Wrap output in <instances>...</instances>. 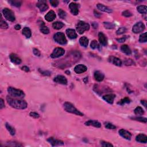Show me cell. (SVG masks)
Wrapping results in <instances>:
<instances>
[{
    "mask_svg": "<svg viewBox=\"0 0 147 147\" xmlns=\"http://www.w3.org/2000/svg\"><path fill=\"white\" fill-rule=\"evenodd\" d=\"M6 101L8 104L11 107L16 109H25L27 107V103L25 101L21 99H18L17 98H14L11 96H7Z\"/></svg>",
    "mask_w": 147,
    "mask_h": 147,
    "instance_id": "obj_1",
    "label": "cell"
},
{
    "mask_svg": "<svg viewBox=\"0 0 147 147\" xmlns=\"http://www.w3.org/2000/svg\"><path fill=\"white\" fill-rule=\"evenodd\" d=\"M8 93L10 96L14 98H22L25 97V94L23 91L21 90L20 89H15L12 87H9L8 88Z\"/></svg>",
    "mask_w": 147,
    "mask_h": 147,
    "instance_id": "obj_2",
    "label": "cell"
},
{
    "mask_svg": "<svg viewBox=\"0 0 147 147\" xmlns=\"http://www.w3.org/2000/svg\"><path fill=\"white\" fill-rule=\"evenodd\" d=\"M64 110L68 113H70L75 114L76 115L80 116H83V114L82 113H81L80 111L78 110L74 106L73 104H71V103L66 102L64 104Z\"/></svg>",
    "mask_w": 147,
    "mask_h": 147,
    "instance_id": "obj_3",
    "label": "cell"
},
{
    "mask_svg": "<svg viewBox=\"0 0 147 147\" xmlns=\"http://www.w3.org/2000/svg\"><path fill=\"white\" fill-rule=\"evenodd\" d=\"M53 39L57 43L61 45H65L67 43V41L64 34L62 32H57L53 36Z\"/></svg>",
    "mask_w": 147,
    "mask_h": 147,
    "instance_id": "obj_4",
    "label": "cell"
},
{
    "mask_svg": "<svg viewBox=\"0 0 147 147\" xmlns=\"http://www.w3.org/2000/svg\"><path fill=\"white\" fill-rule=\"evenodd\" d=\"M89 24L84 21H80L78 22L77 25L76 26V31L81 35L83 34L85 31L89 30Z\"/></svg>",
    "mask_w": 147,
    "mask_h": 147,
    "instance_id": "obj_5",
    "label": "cell"
},
{
    "mask_svg": "<svg viewBox=\"0 0 147 147\" xmlns=\"http://www.w3.org/2000/svg\"><path fill=\"white\" fill-rule=\"evenodd\" d=\"M2 13L4 14L5 18L9 21L13 22L15 21V15L12 10L8 9V8H4L2 10Z\"/></svg>",
    "mask_w": 147,
    "mask_h": 147,
    "instance_id": "obj_6",
    "label": "cell"
},
{
    "mask_svg": "<svg viewBox=\"0 0 147 147\" xmlns=\"http://www.w3.org/2000/svg\"><path fill=\"white\" fill-rule=\"evenodd\" d=\"M65 51L63 48H60V47H58L56 48L53 50V51L51 55V57L53 59L58 58L59 57L63 56L64 54Z\"/></svg>",
    "mask_w": 147,
    "mask_h": 147,
    "instance_id": "obj_7",
    "label": "cell"
},
{
    "mask_svg": "<svg viewBox=\"0 0 147 147\" xmlns=\"http://www.w3.org/2000/svg\"><path fill=\"white\" fill-rule=\"evenodd\" d=\"M145 28V25L142 22H137L132 28V31L135 33H139L144 31Z\"/></svg>",
    "mask_w": 147,
    "mask_h": 147,
    "instance_id": "obj_8",
    "label": "cell"
},
{
    "mask_svg": "<svg viewBox=\"0 0 147 147\" xmlns=\"http://www.w3.org/2000/svg\"><path fill=\"white\" fill-rule=\"evenodd\" d=\"M36 6L40 9V11L42 12H45L48 9V6L47 4V1L44 0L39 1L36 4Z\"/></svg>",
    "mask_w": 147,
    "mask_h": 147,
    "instance_id": "obj_9",
    "label": "cell"
},
{
    "mask_svg": "<svg viewBox=\"0 0 147 147\" xmlns=\"http://www.w3.org/2000/svg\"><path fill=\"white\" fill-rule=\"evenodd\" d=\"M69 8L71 13L74 15L76 16L79 13V4L74 2H71L69 5Z\"/></svg>",
    "mask_w": 147,
    "mask_h": 147,
    "instance_id": "obj_10",
    "label": "cell"
},
{
    "mask_svg": "<svg viewBox=\"0 0 147 147\" xmlns=\"http://www.w3.org/2000/svg\"><path fill=\"white\" fill-rule=\"evenodd\" d=\"M47 141L49 142L52 146L56 147V146H61V145H64V142L62 140L55 139L53 137H50L47 139Z\"/></svg>",
    "mask_w": 147,
    "mask_h": 147,
    "instance_id": "obj_11",
    "label": "cell"
},
{
    "mask_svg": "<svg viewBox=\"0 0 147 147\" xmlns=\"http://www.w3.org/2000/svg\"><path fill=\"white\" fill-rule=\"evenodd\" d=\"M55 82L59 83V84H63V85H66L67 84V80L66 78L63 75H58L54 78L53 80Z\"/></svg>",
    "mask_w": 147,
    "mask_h": 147,
    "instance_id": "obj_12",
    "label": "cell"
},
{
    "mask_svg": "<svg viewBox=\"0 0 147 147\" xmlns=\"http://www.w3.org/2000/svg\"><path fill=\"white\" fill-rule=\"evenodd\" d=\"M9 58L10 61L15 64H20L21 63V60L15 53H11L9 55Z\"/></svg>",
    "mask_w": 147,
    "mask_h": 147,
    "instance_id": "obj_13",
    "label": "cell"
},
{
    "mask_svg": "<svg viewBox=\"0 0 147 147\" xmlns=\"http://www.w3.org/2000/svg\"><path fill=\"white\" fill-rule=\"evenodd\" d=\"M87 67L83 64H78L74 68V71L75 72L76 74H82L84 73L87 71Z\"/></svg>",
    "mask_w": 147,
    "mask_h": 147,
    "instance_id": "obj_14",
    "label": "cell"
},
{
    "mask_svg": "<svg viewBox=\"0 0 147 147\" xmlns=\"http://www.w3.org/2000/svg\"><path fill=\"white\" fill-rule=\"evenodd\" d=\"M119 134L122 137L124 138H125L126 140H130L132 137V135L130 132H129L127 130L124 129H120L119 130Z\"/></svg>",
    "mask_w": 147,
    "mask_h": 147,
    "instance_id": "obj_15",
    "label": "cell"
},
{
    "mask_svg": "<svg viewBox=\"0 0 147 147\" xmlns=\"http://www.w3.org/2000/svg\"><path fill=\"white\" fill-rule=\"evenodd\" d=\"M55 18H56V14L53 10L49 11L45 16V19L48 22L52 21L53 20H54Z\"/></svg>",
    "mask_w": 147,
    "mask_h": 147,
    "instance_id": "obj_16",
    "label": "cell"
},
{
    "mask_svg": "<svg viewBox=\"0 0 147 147\" xmlns=\"http://www.w3.org/2000/svg\"><path fill=\"white\" fill-rule=\"evenodd\" d=\"M109 62L115 65V66L120 67L122 65V61L120 59L117 58V57L114 56H110L109 59Z\"/></svg>",
    "mask_w": 147,
    "mask_h": 147,
    "instance_id": "obj_17",
    "label": "cell"
},
{
    "mask_svg": "<svg viewBox=\"0 0 147 147\" xmlns=\"http://www.w3.org/2000/svg\"><path fill=\"white\" fill-rule=\"evenodd\" d=\"M102 98L106 102H107L110 104H112L114 102V98H116V95L114 94H107V95H104Z\"/></svg>",
    "mask_w": 147,
    "mask_h": 147,
    "instance_id": "obj_18",
    "label": "cell"
},
{
    "mask_svg": "<svg viewBox=\"0 0 147 147\" xmlns=\"http://www.w3.org/2000/svg\"><path fill=\"white\" fill-rule=\"evenodd\" d=\"M66 34L67 36L71 39H75L78 37L75 31L73 29H67L66 30Z\"/></svg>",
    "mask_w": 147,
    "mask_h": 147,
    "instance_id": "obj_19",
    "label": "cell"
},
{
    "mask_svg": "<svg viewBox=\"0 0 147 147\" xmlns=\"http://www.w3.org/2000/svg\"><path fill=\"white\" fill-rule=\"evenodd\" d=\"M98 39L100 43L104 46H106L107 44V41L106 36L102 32H99L98 33Z\"/></svg>",
    "mask_w": 147,
    "mask_h": 147,
    "instance_id": "obj_20",
    "label": "cell"
},
{
    "mask_svg": "<svg viewBox=\"0 0 147 147\" xmlns=\"http://www.w3.org/2000/svg\"><path fill=\"white\" fill-rule=\"evenodd\" d=\"M97 8L99 10H100L101 11H102L104 12H106L107 13H110L113 12L112 9H111L110 8H109L107 6H106L104 5L103 4H98L97 5Z\"/></svg>",
    "mask_w": 147,
    "mask_h": 147,
    "instance_id": "obj_21",
    "label": "cell"
},
{
    "mask_svg": "<svg viewBox=\"0 0 147 147\" xmlns=\"http://www.w3.org/2000/svg\"><path fill=\"white\" fill-rule=\"evenodd\" d=\"M136 141L140 143H147V136L144 134H139L136 137Z\"/></svg>",
    "mask_w": 147,
    "mask_h": 147,
    "instance_id": "obj_22",
    "label": "cell"
},
{
    "mask_svg": "<svg viewBox=\"0 0 147 147\" xmlns=\"http://www.w3.org/2000/svg\"><path fill=\"white\" fill-rule=\"evenodd\" d=\"M84 124L87 126H93L95 127V128H101V124L96 120L87 121Z\"/></svg>",
    "mask_w": 147,
    "mask_h": 147,
    "instance_id": "obj_23",
    "label": "cell"
},
{
    "mask_svg": "<svg viewBox=\"0 0 147 147\" xmlns=\"http://www.w3.org/2000/svg\"><path fill=\"white\" fill-rule=\"evenodd\" d=\"M94 78L98 82H102L104 79V74L100 71H96L94 73Z\"/></svg>",
    "mask_w": 147,
    "mask_h": 147,
    "instance_id": "obj_24",
    "label": "cell"
},
{
    "mask_svg": "<svg viewBox=\"0 0 147 147\" xmlns=\"http://www.w3.org/2000/svg\"><path fill=\"white\" fill-rule=\"evenodd\" d=\"M121 51L123 52V53H125V54L128 55H131L132 53V51L130 50V49L129 48L127 45H122L121 47Z\"/></svg>",
    "mask_w": 147,
    "mask_h": 147,
    "instance_id": "obj_25",
    "label": "cell"
},
{
    "mask_svg": "<svg viewBox=\"0 0 147 147\" xmlns=\"http://www.w3.org/2000/svg\"><path fill=\"white\" fill-rule=\"evenodd\" d=\"M40 30L44 34H48L50 33L49 28L45 25V24L43 22H42L40 24Z\"/></svg>",
    "mask_w": 147,
    "mask_h": 147,
    "instance_id": "obj_26",
    "label": "cell"
},
{
    "mask_svg": "<svg viewBox=\"0 0 147 147\" xmlns=\"http://www.w3.org/2000/svg\"><path fill=\"white\" fill-rule=\"evenodd\" d=\"M79 43L83 47H87L89 44V40L86 36L81 37L79 39Z\"/></svg>",
    "mask_w": 147,
    "mask_h": 147,
    "instance_id": "obj_27",
    "label": "cell"
},
{
    "mask_svg": "<svg viewBox=\"0 0 147 147\" xmlns=\"http://www.w3.org/2000/svg\"><path fill=\"white\" fill-rule=\"evenodd\" d=\"M22 34H23V35L28 39L30 38L31 37V35H32L31 29H29L28 27L24 28V29H22Z\"/></svg>",
    "mask_w": 147,
    "mask_h": 147,
    "instance_id": "obj_28",
    "label": "cell"
},
{
    "mask_svg": "<svg viewBox=\"0 0 147 147\" xmlns=\"http://www.w3.org/2000/svg\"><path fill=\"white\" fill-rule=\"evenodd\" d=\"M137 11L140 13L143 14H146L147 12V7L145 5H140L137 8Z\"/></svg>",
    "mask_w": 147,
    "mask_h": 147,
    "instance_id": "obj_29",
    "label": "cell"
},
{
    "mask_svg": "<svg viewBox=\"0 0 147 147\" xmlns=\"http://www.w3.org/2000/svg\"><path fill=\"white\" fill-rule=\"evenodd\" d=\"M5 126H6V128L7 129V130L9 131V132L11 135L12 136L15 135L16 130H15V129H14V128H13L12 126H11L10 125H9L8 123H6Z\"/></svg>",
    "mask_w": 147,
    "mask_h": 147,
    "instance_id": "obj_30",
    "label": "cell"
},
{
    "mask_svg": "<svg viewBox=\"0 0 147 147\" xmlns=\"http://www.w3.org/2000/svg\"><path fill=\"white\" fill-rule=\"evenodd\" d=\"M63 26H64V24L60 21L55 22L52 24V27H53V28L57 29V30H59V29L62 28L63 27Z\"/></svg>",
    "mask_w": 147,
    "mask_h": 147,
    "instance_id": "obj_31",
    "label": "cell"
},
{
    "mask_svg": "<svg viewBox=\"0 0 147 147\" xmlns=\"http://www.w3.org/2000/svg\"><path fill=\"white\" fill-rule=\"evenodd\" d=\"M130 101H130V99L129 98L125 97V98H124L122 99L121 101H119V102L117 103V104L123 106L125 104H129V103L130 102Z\"/></svg>",
    "mask_w": 147,
    "mask_h": 147,
    "instance_id": "obj_32",
    "label": "cell"
},
{
    "mask_svg": "<svg viewBox=\"0 0 147 147\" xmlns=\"http://www.w3.org/2000/svg\"><path fill=\"white\" fill-rule=\"evenodd\" d=\"M8 2H9L12 6H16V7H17V8L20 7L22 4L21 1H16V0H14V1H8Z\"/></svg>",
    "mask_w": 147,
    "mask_h": 147,
    "instance_id": "obj_33",
    "label": "cell"
},
{
    "mask_svg": "<svg viewBox=\"0 0 147 147\" xmlns=\"http://www.w3.org/2000/svg\"><path fill=\"white\" fill-rule=\"evenodd\" d=\"M134 112H135L136 115L138 116H141L144 113V111L143 108L140 106L137 107L135 109V110H134Z\"/></svg>",
    "mask_w": 147,
    "mask_h": 147,
    "instance_id": "obj_34",
    "label": "cell"
},
{
    "mask_svg": "<svg viewBox=\"0 0 147 147\" xmlns=\"http://www.w3.org/2000/svg\"><path fill=\"white\" fill-rule=\"evenodd\" d=\"M104 25L105 28L109 29H113L115 27V25H114L113 23H112V22H104Z\"/></svg>",
    "mask_w": 147,
    "mask_h": 147,
    "instance_id": "obj_35",
    "label": "cell"
},
{
    "mask_svg": "<svg viewBox=\"0 0 147 147\" xmlns=\"http://www.w3.org/2000/svg\"><path fill=\"white\" fill-rule=\"evenodd\" d=\"M139 42L140 43H146L147 42V36L146 32L141 34V35L140 36Z\"/></svg>",
    "mask_w": 147,
    "mask_h": 147,
    "instance_id": "obj_36",
    "label": "cell"
},
{
    "mask_svg": "<svg viewBox=\"0 0 147 147\" xmlns=\"http://www.w3.org/2000/svg\"><path fill=\"white\" fill-rule=\"evenodd\" d=\"M6 145L10 147H22V146L21 144L17 143V142H12V141L6 143Z\"/></svg>",
    "mask_w": 147,
    "mask_h": 147,
    "instance_id": "obj_37",
    "label": "cell"
},
{
    "mask_svg": "<svg viewBox=\"0 0 147 147\" xmlns=\"http://www.w3.org/2000/svg\"><path fill=\"white\" fill-rule=\"evenodd\" d=\"M58 14H59V17L62 19H64L66 17V16H67L66 12L63 10H62V9H60L59 10Z\"/></svg>",
    "mask_w": 147,
    "mask_h": 147,
    "instance_id": "obj_38",
    "label": "cell"
},
{
    "mask_svg": "<svg viewBox=\"0 0 147 147\" xmlns=\"http://www.w3.org/2000/svg\"><path fill=\"white\" fill-rule=\"evenodd\" d=\"M0 27H1V29H6L8 28V25L6 22L4 21L2 19V17H1V21H0Z\"/></svg>",
    "mask_w": 147,
    "mask_h": 147,
    "instance_id": "obj_39",
    "label": "cell"
},
{
    "mask_svg": "<svg viewBox=\"0 0 147 147\" xmlns=\"http://www.w3.org/2000/svg\"><path fill=\"white\" fill-rule=\"evenodd\" d=\"M126 32V28L125 27H121L117 31L116 33L117 35H120L125 33Z\"/></svg>",
    "mask_w": 147,
    "mask_h": 147,
    "instance_id": "obj_40",
    "label": "cell"
},
{
    "mask_svg": "<svg viewBox=\"0 0 147 147\" xmlns=\"http://www.w3.org/2000/svg\"><path fill=\"white\" fill-rule=\"evenodd\" d=\"M133 120H136V121H138L141 122H144V123H147V120L146 118H144V117H133V118H131Z\"/></svg>",
    "mask_w": 147,
    "mask_h": 147,
    "instance_id": "obj_41",
    "label": "cell"
},
{
    "mask_svg": "<svg viewBox=\"0 0 147 147\" xmlns=\"http://www.w3.org/2000/svg\"><path fill=\"white\" fill-rule=\"evenodd\" d=\"M105 126L106 128L108 129H115L116 128V126L115 125L110 123V122H106Z\"/></svg>",
    "mask_w": 147,
    "mask_h": 147,
    "instance_id": "obj_42",
    "label": "cell"
},
{
    "mask_svg": "<svg viewBox=\"0 0 147 147\" xmlns=\"http://www.w3.org/2000/svg\"><path fill=\"white\" fill-rule=\"evenodd\" d=\"M124 63H125V65L126 66H131V65H133L135 64V63L134 62V61L131 59H128L125 60V62H124Z\"/></svg>",
    "mask_w": 147,
    "mask_h": 147,
    "instance_id": "obj_43",
    "label": "cell"
},
{
    "mask_svg": "<svg viewBox=\"0 0 147 147\" xmlns=\"http://www.w3.org/2000/svg\"><path fill=\"white\" fill-rule=\"evenodd\" d=\"M122 15L125 17H130L132 16V13L129 10H125L122 13Z\"/></svg>",
    "mask_w": 147,
    "mask_h": 147,
    "instance_id": "obj_44",
    "label": "cell"
},
{
    "mask_svg": "<svg viewBox=\"0 0 147 147\" xmlns=\"http://www.w3.org/2000/svg\"><path fill=\"white\" fill-rule=\"evenodd\" d=\"M98 47V42H97V40H93L91 42V44H90V47L93 50L95 49L97 47Z\"/></svg>",
    "mask_w": 147,
    "mask_h": 147,
    "instance_id": "obj_45",
    "label": "cell"
},
{
    "mask_svg": "<svg viewBox=\"0 0 147 147\" xmlns=\"http://www.w3.org/2000/svg\"><path fill=\"white\" fill-rule=\"evenodd\" d=\"M101 144L102 145V147H113L112 144L108 143V142H106V141H101Z\"/></svg>",
    "mask_w": 147,
    "mask_h": 147,
    "instance_id": "obj_46",
    "label": "cell"
},
{
    "mask_svg": "<svg viewBox=\"0 0 147 147\" xmlns=\"http://www.w3.org/2000/svg\"><path fill=\"white\" fill-rule=\"evenodd\" d=\"M39 71L42 74H43V75H45V76H50L51 75V73L48 71H45H45H44V70H41L40 69H39Z\"/></svg>",
    "mask_w": 147,
    "mask_h": 147,
    "instance_id": "obj_47",
    "label": "cell"
},
{
    "mask_svg": "<svg viewBox=\"0 0 147 147\" xmlns=\"http://www.w3.org/2000/svg\"><path fill=\"white\" fill-rule=\"evenodd\" d=\"M50 2L53 7H56L59 5V1L57 0H51Z\"/></svg>",
    "mask_w": 147,
    "mask_h": 147,
    "instance_id": "obj_48",
    "label": "cell"
},
{
    "mask_svg": "<svg viewBox=\"0 0 147 147\" xmlns=\"http://www.w3.org/2000/svg\"><path fill=\"white\" fill-rule=\"evenodd\" d=\"M29 115H30L31 117H33L34 118H39V117H40L39 114L36 112H31L29 113Z\"/></svg>",
    "mask_w": 147,
    "mask_h": 147,
    "instance_id": "obj_49",
    "label": "cell"
},
{
    "mask_svg": "<svg viewBox=\"0 0 147 147\" xmlns=\"http://www.w3.org/2000/svg\"><path fill=\"white\" fill-rule=\"evenodd\" d=\"M33 52L34 55H36V56H40V55H41L40 52V51L38 50V49L33 48Z\"/></svg>",
    "mask_w": 147,
    "mask_h": 147,
    "instance_id": "obj_50",
    "label": "cell"
},
{
    "mask_svg": "<svg viewBox=\"0 0 147 147\" xmlns=\"http://www.w3.org/2000/svg\"><path fill=\"white\" fill-rule=\"evenodd\" d=\"M126 39H127V36H124L123 37H121V38L117 39L116 40L117 42H119V43H124V42H125V40H126Z\"/></svg>",
    "mask_w": 147,
    "mask_h": 147,
    "instance_id": "obj_51",
    "label": "cell"
},
{
    "mask_svg": "<svg viewBox=\"0 0 147 147\" xmlns=\"http://www.w3.org/2000/svg\"><path fill=\"white\" fill-rule=\"evenodd\" d=\"M5 107V104L4 101L3 100V99H0V109H2Z\"/></svg>",
    "mask_w": 147,
    "mask_h": 147,
    "instance_id": "obj_52",
    "label": "cell"
},
{
    "mask_svg": "<svg viewBox=\"0 0 147 147\" xmlns=\"http://www.w3.org/2000/svg\"><path fill=\"white\" fill-rule=\"evenodd\" d=\"M21 69L22 70H24V71H25V72H29V68L27 66H25L22 67Z\"/></svg>",
    "mask_w": 147,
    "mask_h": 147,
    "instance_id": "obj_53",
    "label": "cell"
},
{
    "mask_svg": "<svg viewBox=\"0 0 147 147\" xmlns=\"http://www.w3.org/2000/svg\"><path fill=\"white\" fill-rule=\"evenodd\" d=\"M94 15H95V17L99 18L101 16V14H100L98 12H96V11H94Z\"/></svg>",
    "mask_w": 147,
    "mask_h": 147,
    "instance_id": "obj_54",
    "label": "cell"
},
{
    "mask_svg": "<svg viewBox=\"0 0 147 147\" xmlns=\"http://www.w3.org/2000/svg\"><path fill=\"white\" fill-rule=\"evenodd\" d=\"M92 26L94 29H96L98 27V25L97 22H93V23H92Z\"/></svg>",
    "mask_w": 147,
    "mask_h": 147,
    "instance_id": "obj_55",
    "label": "cell"
},
{
    "mask_svg": "<svg viewBox=\"0 0 147 147\" xmlns=\"http://www.w3.org/2000/svg\"><path fill=\"white\" fill-rule=\"evenodd\" d=\"M141 104L144 106L145 107H147V101H144V100H141Z\"/></svg>",
    "mask_w": 147,
    "mask_h": 147,
    "instance_id": "obj_56",
    "label": "cell"
},
{
    "mask_svg": "<svg viewBox=\"0 0 147 147\" xmlns=\"http://www.w3.org/2000/svg\"><path fill=\"white\" fill-rule=\"evenodd\" d=\"M14 28L16 30H20V29H21V25H19V24H17V25H15V27H14Z\"/></svg>",
    "mask_w": 147,
    "mask_h": 147,
    "instance_id": "obj_57",
    "label": "cell"
},
{
    "mask_svg": "<svg viewBox=\"0 0 147 147\" xmlns=\"http://www.w3.org/2000/svg\"><path fill=\"white\" fill-rule=\"evenodd\" d=\"M66 73H67V74H70V72L68 71H66Z\"/></svg>",
    "mask_w": 147,
    "mask_h": 147,
    "instance_id": "obj_58",
    "label": "cell"
}]
</instances>
